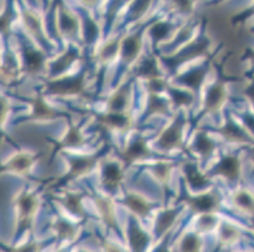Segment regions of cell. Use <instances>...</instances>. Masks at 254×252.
<instances>
[{"instance_id":"6da1fadb","label":"cell","mask_w":254,"mask_h":252,"mask_svg":"<svg viewBox=\"0 0 254 252\" xmlns=\"http://www.w3.org/2000/svg\"><path fill=\"white\" fill-rule=\"evenodd\" d=\"M84 89V75L57 78L50 83L48 91L56 95H77Z\"/></svg>"},{"instance_id":"7a4b0ae2","label":"cell","mask_w":254,"mask_h":252,"mask_svg":"<svg viewBox=\"0 0 254 252\" xmlns=\"http://www.w3.org/2000/svg\"><path fill=\"white\" fill-rule=\"evenodd\" d=\"M182 129H184V120L177 119L161 134L158 139L159 147L166 150L179 148L182 143Z\"/></svg>"},{"instance_id":"3957f363","label":"cell","mask_w":254,"mask_h":252,"mask_svg":"<svg viewBox=\"0 0 254 252\" xmlns=\"http://www.w3.org/2000/svg\"><path fill=\"white\" fill-rule=\"evenodd\" d=\"M187 203L197 213L211 214L218 208L219 200L215 194H201V196L187 198Z\"/></svg>"},{"instance_id":"277c9868","label":"cell","mask_w":254,"mask_h":252,"mask_svg":"<svg viewBox=\"0 0 254 252\" xmlns=\"http://www.w3.org/2000/svg\"><path fill=\"white\" fill-rule=\"evenodd\" d=\"M151 156V149L148 148L144 139L138 138L127 147L123 152V158L128 163H135V161L143 160Z\"/></svg>"},{"instance_id":"5b68a950","label":"cell","mask_w":254,"mask_h":252,"mask_svg":"<svg viewBox=\"0 0 254 252\" xmlns=\"http://www.w3.org/2000/svg\"><path fill=\"white\" fill-rule=\"evenodd\" d=\"M129 102H130V92L129 87H122L118 91L110 96L109 99V112H120V114H126L127 108H128Z\"/></svg>"},{"instance_id":"8992f818","label":"cell","mask_w":254,"mask_h":252,"mask_svg":"<svg viewBox=\"0 0 254 252\" xmlns=\"http://www.w3.org/2000/svg\"><path fill=\"white\" fill-rule=\"evenodd\" d=\"M37 200L32 194H23L18 200V209H19V216L22 218V225H28L32 217L34 216L37 211Z\"/></svg>"},{"instance_id":"52a82bcc","label":"cell","mask_w":254,"mask_h":252,"mask_svg":"<svg viewBox=\"0 0 254 252\" xmlns=\"http://www.w3.org/2000/svg\"><path fill=\"white\" fill-rule=\"evenodd\" d=\"M140 52V38L139 36H129L120 43V53L122 58L126 63H130L137 58Z\"/></svg>"},{"instance_id":"ba28073f","label":"cell","mask_w":254,"mask_h":252,"mask_svg":"<svg viewBox=\"0 0 254 252\" xmlns=\"http://www.w3.org/2000/svg\"><path fill=\"white\" fill-rule=\"evenodd\" d=\"M240 172V164L235 156H226L216 166V174L225 177L226 179H237Z\"/></svg>"},{"instance_id":"9c48e42d","label":"cell","mask_w":254,"mask_h":252,"mask_svg":"<svg viewBox=\"0 0 254 252\" xmlns=\"http://www.w3.org/2000/svg\"><path fill=\"white\" fill-rule=\"evenodd\" d=\"M101 122L113 131H124L130 126L129 116L120 112H108L101 117Z\"/></svg>"},{"instance_id":"30bf717a","label":"cell","mask_w":254,"mask_h":252,"mask_svg":"<svg viewBox=\"0 0 254 252\" xmlns=\"http://www.w3.org/2000/svg\"><path fill=\"white\" fill-rule=\"evenodd\" d=\"M123 179V173L117 163L106 164L103 170V184L108 189H115Z\"/></svg>"},{"instance_id":"8fae6325","label":"cell","mask_w":254,"mask_h":252,"mask_svg":"<svg viewBox=\"0 0 254 252\" xmlns=\"http://www.w3.org/2000/svg\"><path fill=\"white\" fill-rule=\"evenodd\" d=\"M127 207L130 209L134 214L139 217H145L151 212V205L147 202L144 197L139 196V194H129L128 197L124 201Z\"/></svg>"},{"instance_id":"7c38bea8","label":"cell","mask_w":254,"mask_h":252,"mask_svg":"<svg viewBox=\"0 0 254 252\" xmlns=\"http://www.w3.org/2000/svg\"><path fill=\"white\" fill-rule=\"evenodd\" d=\"M95 158L91 156H77L71 159V175L72 177H82L91 172L95 166Z\"/></svg>"},{"instance_id":"4fadbf2b","label":"cell","mask_w":254,"mask_h":252,"mask_svg":"<svg viewBox=\"0 0 254 252\" xmlns=\"http://www.w3.org/2000/svg\"><path fill=\"white\" fill-rule=\"evenodd\" d=\"M32 164H33V158L29 154L22 152V154H18L11 159L6 168L15 174H25V173L29 172Z\"/></svg>"},{"instance_id":"5bb4252c","label":"cell","mask_w":254,"mask_h":252,"mask_svg":"<svg viewBox=\"0 0 254 252\" xmlns=\"http://www.w3.org/2000/svg\"><path fill=\"white\" fill-rule=\"evenodd\" d=\"M184 172L187 183L190 184L191 187H193L195 189L206 187L209 180H207V178L205 177L202 173H200V170H198L193 164H186L184 168Z\"/></svg>"},{"instance_id":"9a60e30c","label":"cell","mask_w":254,"mask_h":252,"mask_svg":"<svg viewBox=\"0 0 254 252\" xmlns=\"http://www.w3.org/2000/svg\"><path fill=\"white\" fill-rule=\"evenodd\" d=\"M225 100V91L221 85H215L209 90L205 100V107L209 111L218 110L221 106V103Z\"/></svg>"},{"instance_id":"2e32d148","label":"cell","mask_w":254,"mask_h":252,"mask_svg":"<svg viewBox=\"0 0 254 252\" xmlns=\"http://www.w3.org/2000/svg\"><path fill=\"white\" fill-rule=\"evenodd\" d=\"M129 244L134 252H143L147 244H148V236L145 235L138 226L131 225L129 230Z\"/></svg>"},{"instance_id":"e0dca14e","label":"cell","mask_w":254,"mask_h":252,"mask_svg":"<svg viewBox=\"0 0 254 252\" xmlns=\"http://www.w3.org/2000/svg\"><path fill=\"white\" fill-rule=\"evenodd\" d=\"M24 64L29 72H38L43 66L42 53L36 50H32V48H27L24 50Z\"/></svg>"},{"instance_id":"ac0fdd59","label":"cell","mask_w":254,"mask_h":252,"mask_svg":"<svg viewBox=\"0 0 254 252\" xmlns=\"http://www.w3.org/2000/svg\"><path fill=\"white\" fill-rule=\"evenodd\" d=\"M77 20L68 11H62L60 15V29L66 37H71L77 32Z\"/></svg>"},{"instance_id":"d6986e66","label":"cell","mask_w":254,"mask_h":252,"mask_svg":"<svg viewBox=\"0 0 254 252\" xmlns=\"http://www.w3.org/2000/svg\"><path fill=\"white\" fill-rule=\"evenodd\" d=\"M221 134H223L226 139L233 140V142H247V135L244 134V131L242 130L235 122L230 121V120L229 121H226V124L223 126Z\"/></svg>"},{"instance_id":"ffe728a7","label":"cell","mask_w":254,"mask_h":252,"mask_svg":"<svg viewBox=\"0 0 254 252\" xmlns=\"http://www.w3.org/2000/svg\"><path fill=\"white\" fill-rule=\"evenodd\" d=\"M195 149L200 155L204 156V158H207V156H210V154L214 151L215 145H214L212 140L206 135V134L200 133L195 140Z\"/></svg>"},{"instance_id":"44dd1931","label":"cell","mask_w":254,"mask_h":252,"mask_svg":"<svg viewBox=\"0 0 254 252\" xmlns=\"http://www.w3.org/2000/svg\"><path fill=\"white\" fill-rule=\"evenodd\" d=\"M33 116L38 119H50V117L56 116V112L42 97H37L33 101Z\"/></svg>"},{"instance_id":"7402d4cb","label":"cell","mask_w":254,"mask_h":252,"mask_svg":"<svg viewBox=\"0 0 254 252\" xmlns=\"http://www.w3.org/2000/svg\"><path fill=\"white\" fill-rule=\"evenodd\" d=\"M138 75H139L140 77L147 78L148 81L159 78V68L158 66H157L156 61H154L153 58L145 59L142 63V66L139 67Z\"/></svg>"},{"instance_id":"603a6c76","label":"cell","mask_w":254,"mask_h":252,"mask_svg":"<svg viewBox=\"0 0 254 252\" xmlns=\"http://www.w3.org/2000/svg\"><path fill=\"white\" fill-rule=\"evenodd\" d=\"M171 99L176 106H189L192 103L193 96L182 89H171Z\"/></svg>"},{"instance_id":"cb8c5ba5","label":"cell","mask_w":254,"mask_h":252,"mask_svg":"<svg viewBox=\"0 0 254 252\" xmlns=\"http://www.w3.org/2000/svg\"><path fill=\"white\" fill-rule=\"evenodd\" d=\"M75 58H76L75 52H71V50H68V52L64 53V54H62L61 57H59V58L55 61V63H53V66H52L53 73H55V75H60L62 71H64V69L67 68V67L70 66L73 61H75Z\"/></svg>"},{"instance_id":"d4e9b609","label":"cell","mask_w":254,"mask_h":252,"mask_svg":"<svg viewBox=\"0 0 254 252\" xmlns=\"http://www.w3.org/2000/svg\"><path fill=\"white\" fill-rule=\"evenodd\" d=\"M177 213L175 211H165L159 214L158 221H157V231L158 233H163L170 230L173 222L176 221Z\"/></svg>"},{"instance_id":"484cf974","label":"cell","mask_w":254,"mask_h":252,"mask_svg":"<svg viewBox=\"0 0 254 252\" xmlns=\"http://www.w3.org/2000/svg\"><path fill=\"white\" fill-rule=\"evenodd\" d=\"M204 76H205V71L202 68H198V69H193L191 72H189L187 75H185L184 77L181 78V81L184 83H186L187 86L192 87V89L197 90L201 85L202 80H204Z\"/></svg>"},{"instance_id":"4316f807","label":"cell","mask_w":254,"mask_h":252,"mask_svg":"<svg viewBox=\"0 0 254 252\" xmlns=\"http://www.w3.org/2000/svg\"><path fill=\"white\" fill-rule=\"evenodd\" d=\"M98 207L100 211L101 216H103L104 221L110 226L115 225V214L114 209H113V204L110 201L108 200H98Z\"/></svg>"},{"instance_id":"83f0119b","label":"cell","mask_w":254,"mask_h":252,"mask_svg":"<svg viewBox=\"0 0 254 252\" xmlns=\"http://www.w3.org/2000/svg\"><path fill=\"white\" fill-rule=\"evenodd\" d=\"M120 52V43L119 41H112L109 43H106L100 50V59L103 62H109L115 58V55Z\"/></svg>"},{"instance_id":"f1b7e54d","label":"cell","mask_w":254,"mask_h":252,"mask_svg":"<svg viewBox=\"0 0 254 252\" xmlns=\"http://www.w3.org/2000/svg\"><path fill=\"white\" fill-rule=\"evenodd\" d=\"M235 204L246 212H254V198L247 192H239L234 197Z\"/></svg>"},{"instance_id":"f546056e","label":"cell","mask_w":254,"mask_h":252,"mask_svg":"<svg viewBox=\"0 0 254 252\" xmlns=\"http://www.w3.org/2000/svg\"><path fill=\"white\" fill-rule=\"evenodd\" d=\"M148 108L149 114H166L168 110V106L162 97H159L158 95L151 94Z\"/></svg>"},{"instance_id":"4dcf8cb0","label":"cell","mask_w":254,"mask_h":252,"mask_svg":"<svg viewBox=\"0 0 254 252\" xmlns=\"http://www.w3.org/2000/svg\"><path fill=\"white\" fill-rule=\"evenodd\" d=\"M64 205L68 211L75 216H81L82 214V207H81V197L77 194H68L66 200L64 201Z\"/></svg>"},{"instance_id":"1f68e13d","label":"cell","mask_w":254,"mask_h":252,"mask_svg":"<svg viewBox=\"0 0 254 252\" xmlns=\"http://www.w3.org/2000/svg\"><path fill=\"white\" fill-rule=\"evenodd\" d=\"M55 231L57 235L62 239H71L75 235V228L72 225H70L68 222L64 221V219H57L55 222Z\"/></svg>"},{"instance_id":"d6a6232c","label":"cell","mask_w":254,"mask_h":252,"mask_svg":"<svg viewBox=\"0 0 254 252\" xmlns=\"http://www.w3.org/2000/svg\"><path fill=\"white\" fill-rule=\"evenodd\" d=\"M64 145L68 148H76L78 145H81L84 143V138H82L81 133L77 130L76 128H71L68 130V133L66 134L64 139Z\"/></svg>"},{"instance_id":"836d02e7","label":"cell","mask_w":254,"mask_h":252,"mask_svg":"<svg viewBox=\"0 0 254 252\" xmlns=\"http://www.w3.org/2000/svg\"><path fill=\"white\" fill-rule=\"evenodd\" d=\"M170 31H171V27L168 23L158 22L156 23V24L152 25L149 33H151V37L154 39V41L158 42L161 41V39L165 38V37H167L168 33H170Z\"/></svg>"},{"instance_id":"e575fe53","label":"cell","mask_w":254,"mask_h":252,"mask_svg":"<svg viewBox=\"0 0 254 252\" xmlns=\"http://www.w3.org/2000/svg\"><path fill=\"white\" fill-rule=\"evenodd\" d=\"M201 244L195 235H187L181 242V252H200Z\"/></svg>"},{"instance_id":"d590c367","label":"cell","mask_w":254,"mask_h":252,"mask_svg":"<svg viewBox=\"0 0 254 252\" xmlns=\"http://www.w3.org/2000/svg\"><path fill=\"white\" fill-rule=\"evenodd\" d=\"M170 164L165 163V161H159L154 165L153 173L157 179H159L161 182H167L168 178H170Z\"/></svg>"},{"instance_id":"8d00e7d4","label":"cell","mask_w":254,"mask_h":252,"mask_svg":"<svg viewBox=\"0 0 254 252\" xmlns=\"http://www.w3.org/2000/svg\"><path fill=\"white\" fill-rule=\"evenodd\" d=\"M238 235H239V233H238L237 228H235L234 226L225 225L221 227L220 236H221V240H223L224 242L235 241V240L238 239Z\"/></svg>"},{"instance_id":"74e56055","label":"cell","mask_w":254,"mask_h":252,"mask_svg":"<svg viewBox=\"0 0 254 252\" xmlns=\"http://www.w3.org/2000/svg\"><path fill=\"white\" fill-rule=\"evenodd\" d=\"M216 219L212 214H202L198 219V227L202 231H210L215 227Z\"/></svg>"},{"instance_id":"f35d334b","label":"cell","mask_w":254,"mask_h":252,"mask_svg":"<svg viewBox=\"0 0 254 252\" xmlns=\"http://www.w3.org/2000/svg\"><path fill=\"white\" fill-rule=\"evenodd\" d=\"M10 25H11V15L8 10L0 15V34L3 36H8L10 32Z\"/></svg>"},{"instance_id":"ab89813d","label":"cell","mask_w":254,"mask_h":252,"mask_svg":"<svg viewBox=\"0 0 254 252\" xmlns=\"http://www.w3.org/2000/svg\"><path fill=\"white\" fill-rule=\"evenodd\" d=\"M24 23L31 32H38L41 29L39 19L33 13H24Z\"/></svg>"},{"instance_id":"60d3db41","label":"cell","mask_w":254,"mask_h":252,"mask_svg":"<svg viewBox=\"0 0 254 252\" xmlns=\"http://www.w3.org/2000/svg\"><path fill=\"white\" fill-rule=\"evenodd\" d=\"M148 89L149 91H151V94L153 95H158L159 92L165 91L166 89H167V86H166V82L165 81H162L161 78H156V80H151L148 81Z\"/></svg>"},{"instance_id":"b9f144b4","label":"cell","mask_w":254,"mask_h":252,"mask_svg":"<svg viewBox=\"0 0 254 252\" xmlns=\"http://www.w3.org/2000/svg\"><path fill=\"white\" fill-rule=\"evenodd\" d=\"M85 37H86L87 42H92L98 36V27L92 20H87L86 27H85Z\"/></svg>"},{"instance_id":"7bdbcfd3","label":"cell","mask_w":254,"mask_h":252,"mask_svg":"<svg viewBox=\"0 0 254 252\" xmlns=\"http://www.w3.org/2000/svg\"><path fill=\"white\" fill-rule=\"evenodd\" d=\"M8 111H9L8 101H6L5 99H4V97L0 96V126L3 125L4 120L6 119Z\"/></svg>"},{"instance_id":"ee69618b","label":"cell","mask_w":254,"mask_h":252,"mask_svg":"<svg viewBox=\"0 0 254 252\" xmlns=\"http://www.w3.org/2000/svg\"><path fill=\"white\" fill-rule=\"evenodd\" d=\"M38 246L34 244H29V245H25V246L19 247L17 250V252H38Z\"/></svg>"},{"instance_id":"f6af8a7d","label":"cell","mask_w":254,"mask_h":252,"mask_svg":"<svg viewBox=\"0 0 254 252\" xmlns=\"http://www.w3.org/2000/svg\"><path fill=\"white\" fill-rule=\"evenodd\" d=\"M246 124L248 125L249 128H251L254 133V117L251 116V115H248V116L246 117Z\"/></svg>"},{"instance_id":"bcb514c9","label":"cell","mask_w":254,"mask_h":252,"mask_svg":"<svg viewBox=\"0 0 254 252\" xmlns=\"http://www.w3.org/2000/svg\"><path fill=\"white\" fill-rule=\"evenodd\" d=\"M108 252H120V250L115 246H108Z\"/></svg>"},{"instance_id":"7dc6e473","label":"cell","mask_w":254,"mask_h":252,"mask_svg":"<svg viewBox=\"0 0 254 252\" xmlns=\"http://www.w3.org/2000/svg\"><path fill=\"white\" fill-rule=\"evenodd\" d=\"M249 96H251L254 101V86H252L251 90H249Z\"/></svg>"},{"instance_id":"c3c4849f","label":"cell","mask_w":254,"mask_h":252,"mask_svg":"<svg viewBox=\"0 0 254 252\" xmlns=\"http://www.w3.org/2000/svg\"><path fill=\"white\" fill-rule=\"evenodd\" d=\"M157 252H167V251H166V250L163 249V250H159V251H157Z\"/></svg>"}]
</instances>
